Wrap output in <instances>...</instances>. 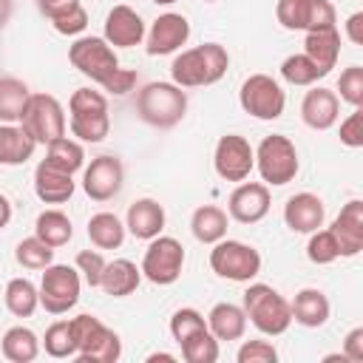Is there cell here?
Wrapping results in <instances>:
<instances>
[{"instance_id": "11", "label": "cell", "mask_w": 363, "mask_h": 363, "mask_svg": "<svg viewBox=\"0 0 363 363\" xmlns=\"http://www.w3.org/2000/svg\"><path fill=\"white\" fill-rule=\"evenodd\" d=\"M182 267H184V247L173 238V235H156L150 238L145 255H142V275L150 281V284H159V286H167V284H176L179 275H182Z\"/></svg>"}, {"instance_id": "38", "label": "cell", "mask_w": 363, "mask_h": 363, "mask_svg": "<svg viewBox=\"0 0 363 363\" xmlns=\"http://www.w3.org/2000/svg\"><path fill=\"white\" fill-rule=\"evenodd\" d=\"M281 77H284L289 85H315V82L323 79L326 74H323L306 54H289V57L281 62Z\"/></svg>"}, {"instance_id": "23", "label": "cell", "mask_w": 363, "mask_h": 363, "mask_svg": "<svg viewBox=\"0 0 363 363\" xmlns=\"http://www.w3.org/2000/svg\"><path fill=\"white\" fill-rule=\"evenodd\" d=\"M34 193L45 204H62L74 196V176L43 159L34 167Z\"/></svg>"}, {"instance_id": "37", "label": "cell", "mask_w": 363, "mask_h": 363, "mask_svg": "<svg viewBox=\"0 0 363 363\" xmlns=\"http://www.w3.org/2000/svg\"><path fill=\"white\" fill-rule=\"evenodd\" d=\"M43 346H45V354H51V357H57V360L74 357V354H77V337H74L71 320H54V323L45 329Z\"/></svg>"}, {"instance_id": "41", "label": "cell", "mask_w": 363, "mask_h": 363, "mask_svg": "<svg viewBox=\"0 0 363 363\" xmlns=\"http://www.w3.org/2000/svg\"><path fill=\"white\" fill-rule=\"evenodd\" d=\"M204 326H207V318H204L199 309H193V306H182V309H176L173 318H170V335H173L176 343H182L184 337H190L193 332H199V329H204Z\"/></svg>"}, {"instance_id": "6", "label": "cell", "mask_w": 363, "mask_h": 363, "mask_svg": "<svg viewBox=\"0 0 363 363\" xmlns=\"http://www.w3.org/2000/svg\"><path fill=\"white\" fill-rule=\"evenodd\" d=\"M255 167H258L264 184H272V187L289 184L298 176V167H301L295 142L284 133L264 136L261 145L255 147Z\"/></svg>"}, {"instance_id": "22", "label": "cell", "mask_w": 363, "mask_h": 363, "mask_svg": "<svg viewBox=\"0 0 363 363\" xmlns=\"http://www.w3.org/2000/svg\"><path fill=\"white\" fill-rule=\"evenodd\" d=\"M125 230H128L133 238H142V241L156 238V235L164 230V207H162L156 199H136V201L128 207Z\"/></svg>"}, {"instance_id": "34", "label": "cell", "mask_w": 363, "mask_h": 363, "mask_svg": "<svg viewBox=\"0 0 363 363\" xmlns=\"http://www.w3.org/2000/svg\"><path fill=\"white\" fill-rule=\"evenodd\" d=\"M88 238L96 250H116L125 241V224L113 213H96L88 218Z\"/></svg>"}, {"instance_id": "17", "label": "cell", "mask_w": 363, "mask_h": 363, "mask_svg": "<svg viewBox=\"0 0 363 363\" xmlns=\"http://www.w3.org/2000/svg\"><path fill=\"white\" fill-rule=\"evenodd\" d=\"M187 37H190V23L184 14H176V11L159 14L147 31V54L150 57L173 54L187 43Z\"/></svg>"}, {"instance_id": "49", "label": "cell", "mask_w": 363, "mask_h": 363, "mask_svg": "<svg viewBox=\"0 0 363 363\" xmlns=\"http://www.w3.org/2000/svg\"><path fill=\"white\" fill-rule=\"evenodd\" d=\"M77 6H82V3H79V0H37L40 14H45L48 20H57V17L68 14V11L77 9Z\"/></svg>"}, {"instance_id": "4", "label": "cell", "mask_w": 363, "mask_h": 363, "mask_svg": "<svg viewBox=\"0 0 363 363\" xmlns=\"http://www.w3.org/2000/svg\"><path fill=\"white\" fill-rule=\"evenodd\" d=\"M68 116H71V136L79 142L96 145L108 136L111 130V116H108V99L99 91L91 88H77L68 99Z\"/></svg>"}, {"instance_id": "47", "label": "cell", "mask_w": 363, "mask_h": 363, "mask_svg": "<svg viewBox=\"0 0 363 363\" xmlns=\"http://www.w3.org/2000/svg\"><path fill=\"white\" fill-rule=\"evenodd\" d=\"M54 23V28L60 31V34H79V31H85V26H88V11L82 9V6H77V9H71L68 14H62V17H57V20H51Z\"/></svg>"}, {"instance_id": "33", "label": "cell", "mask_w": 363, "mask_h": 363, "mask_svg": "<svg viewBox=\"0 0 363 363\" xmlns=\"http://www.w3.org/2000/svg\"><path fill=\"white\" fill-rule=\"evenodd\" d=\"M3 298H6V309L14 318H31L40 306V289L28 278H11L6 284Z\"/></svg>"}, {"instance_id": "43", "label": "cell", "mask_w": 363, "mask_h": 363, "mask_svg": "<svg viewBox=\"0 0 363 363\" xmlns=\"http://www.w3.org/2000/svg\"><path fill=\"white\" fill-rule=\"evenodd\" d=\"M105 264H108V261H105L96 250H79L77 258H74V267H77V272L85 278L88 286H99V278H102Z\"/></svg>"}, {"instance_id": "36", "label": "cell", "mask_w": 363, "mask_h": 363, "mask_svg": "<svg viewBox=\"0 0 363 363\" xmlns=\"http://www.w3.org/2000/svg\"><path fill=\"white\" fill-rule=\"evenodd\" d=\"M179 346H182V357L187 363H216L218 360V340L213 337V332L207 326L193 332L190 337H184Z\"/></svg>"}, {"instance_id": "25", "label": "cell", "mask_w": 363, "mask_h": 363, "mask_svg": "<svg viewBox=\"0 0 363 363\" xmlns=\"http://www.w3.org/2000/svg\"><path fill=\"white\" fill-rule=\"evenodd\" d=\"M139 281H142V269L128 258H116V261L105 264L102 278H99V289L111 298H125V295L136 292Z\"/></svg>"}, {"instance_id": "13", "label": "cell", "mask_w": 363, "mask_h": 363, "mask_svg": "<svg viewBox=\"0 0 363 363\" xmlns=\"http://www.w3.org/2000/svg\"><path fill=\"white\" fill-rule=\"evenodd\" d=\"M275 17L289 31H318L335 26V6L329 0H278Z\"/></svg>"}, {"instance_id": "5", "label": "cell", "mask_w": 363, "mask_h": 363, "mask_svg": "<svg viewBox=\"0 0 363 363\" xmlns=\"http://www.w3.org/2000/svg\"><path fill=\"white\" fill-rule=\"evenodd\" d=\"M71 329L77 337V360L79 363H116L122 357V340L113 329H108L96 315L71 318Z\"/></svg>"}, {"instance_id": "1", "label": "cell", "mask_w": 363, "mask_h": 363, "mask_svg": "<svg viewBox=\"0 0 363 363\" xmlns=\"http://www.w3.org/2000/svg\"><path fill=\"white\" fill-rule=\"evenodd\" d=\"M227 65H230V54L224 45L201 43L196 48L176 54L170 65V77L179 88H201V85L218 82L227 74Z\"/></svg>"}, {"instance_id": "39", "label": "cell", "mask_w": 363, "mask_h": 363, "mask_svg": "<svg viewBox=\"0 0 363 363\" xmlns=\"http://www.w3.org/2000/svg\"><path fill=\"white\" fill-rule=\"evenodd\" d=\"M14 258L23 269H45L48 264H54V247H48L37 235H31V238H23L17 244Z\"/></svg>"}, {"instance_id": "20", "label": "cell", "mask_w": 363, "mask_h": 363, "mask_svg": "<svg viewBox=\"0 0 363 363\" xmlns=\"http://www.w3.org/2000/svg\"><path fill=\"white\" fill-rule=\"evenodd\" d=\"M323 218H326V207L315 193H295L284 204V221L292 233L309 235L318 227H323Z\"/></svg>"}, {"instance_id": "18", "label": "cell", "mask_w": 363, "mask_h": 363, "mask_svg": "<svg viewBox=\"0 0 363 363\" xmlns=\"http://www.w3.org/2000/svg\"><path fill=\"white\" fill-rule=\"evenodd\" d=\"M105 40L113 48H133L145 40V20L130 6L119 3L105 17Z\"/></svg>"}, {"instance_id": "27", "label": "cell", "mask_w": 363, "mask_h": 363, "mask_svg": "<svg viewBox=\"0 0 363 363\" xmlns=\"http://www.w3.org/2000/svg\"><path fill=\"white\" fill-rule=\"evenodd\" d=\"M207 329L213 332L216 340H241L247 332V315L241 306L221 301L210 309L207 315Z\"/></svg>"}, {"instance_id": "46", "label": "cell", "mask_w": 363, "mask_h": 363, "mask_svg": "<svg viewBox=\"0 0 363 363\" xmlns=\"http://www.w3.org/2000/svg\"><path fill=\"white\" fill-rule=\"evenodd\" d=\"M136 79H139L136 71H130V68H116V71L102 82V88H105L108 94H113V96H125V94L133 91Z\"/></svg>"}, {"instance_id": "32", "label": "cell", "mask_w": 363, "mask_h": 363, "mask_svg": "<svg viewBox=\"0 0 363 363\" xmlns=\"http://www.w3.org/2000/svg\"><path fill=\"white\" fill-rule=\"evenodd\" d=\"M34 235L57 250V247H65L71 241L74 227H71V218L62 210H43L34 221Z\"/></svg>"}, {"instance_id": "14", "label": "cell", "mask_w": 363, "mask_h": 363, "mask_svg": "<svg viewBox=\"0 0 363 363\" xmlns=\"http://www.w3.org/2000/svg\"><path fill=\"white\" fill-rule=\"evenodd\" d=\"M213 167L224 182H244L255 167V150L244 136L227 133L216 142Z\"/></svg>"}, {"instance_id": "53", "label": "cell", "mask_w": 363, "mask_h": 363, "mask_svg": "<svg viewBox=\"0 0 363 363\" xmlns=\"http://www.w3.org/2000/svg\"><path fill=\"white\" fill-rule=\"evenodd\" d=\"M153 360H167V363H173L176 357H173V354H167V352H156V354H150V357H147V363H153Z\"/></svg>"}, {"instance_id": "3", "label": "cell", "mask_w": 363, "mask_h": 363, "mask_svg": "<svg viewBox=\"0 0 363 363\" xmlns=\"http://www.w3.org/2000/svg\"><path fill=\"white\" fill-rule=\"evenodd\" d=\"M244 315L247 320L261 332V335H284L292 323V312H289V301L272 289L269 284H250L244 289Z\"/></svg>"}, {"instance_id": "7", "label": "cell", "mask_w": 363, "mask_h": 363, "mask_svg": "<svg viewBox=\"0 0 363 363\" xmlns=\"http://www.w3.org/2000/svg\"><path fill=\"white\" fill-rule=\"evenodd\" d=\"M210 269L218 278H227L235 284H250L261 272V252L244 241L221 238L210 250Z\"/></svg>"}, {"instance_id": "26", "label": "cell", "mask_w": 363, "mask_h": 363, "mask_svg": "<svg viewBox=\"0 0 363 363\" xmlns=\"http://www.w3.org/2000/svg\"><path fill=\"white\" fill-rule=\"evenodd\" d=\"M303 54H306L323 74H329V71L337 65V57H340V34H337V28L332 26V28L306 31Z\"/></svg>"}, {"instance_id": "2", "label": "cell", "mask_w": 363, "mask_h": 363, "mask_svg": "<svg viewBox=\"0 0 363 363\" xmlns=\"http://www.w3.org/2000/svg\"><path fill=\"white\" fill-rule=\"evenodd\" d=\"M136 113L150 128L167 130L187 113V94L176 82H147L136 94Z\"/></svg>"}, {"instance_id": "9", "label": "cell", "mask_w": 363, "mask_h": 363, "mask_svg": "<svg viewBox=\"0 0 363 363\" xmlns=\"http://www.w3.org/2000/svg\"><path fill=\"white\" fill-rule=\"evenodd\" d=\"M17 125H23V130L37 145H48L57 136H65V111H62L57 96H51V94H31Z\"/></svg>"}, {"instance_id": "31", "label": "cell", "mask_w": 363, "mask_h": 363, "mask_svg": "<svg viewBox=\"0 0 363 363\" xmlns=\"http://www.w3.org/2000/svg\"><path fill=\"white\" fill-rule=\"evenodd\" d=\"M31 91L23 79L17 77H0V122L6 125H17L23 111H26V102H28Z\"/></svg>"}, {"instance_id": "8", "label": "cell", "mask_w": 363, "mask_h": 363, "mask_svg": "<svg viewBox=\"0 0 363 363\" xmlns=\"http://www.w3.org/2000/svg\"><path fill=\"white\" fill-rule=\"evenodd\" d=\"M40 306L51 315H65L77 306L82 292V275L68 264H48L40 281Z\"/></svg>"}, {"instance_id": "35", "label": "cell", "mask_w": 363, "mask_h": 363, "mask_svg": "<svg viewBox=\"0 0 363 363\" xmlns=\"http://www.w3.org/2000/svg\"><path fill=\"white\" fill-rule=\"evenodd\" d=\"M48 150H45V162L48 164H54V167H60V170H65V173H77V170H82V164H85V150H82V145L77 142V139H68V136H57L54 142H48L45 145Z\"/></svg>"}, {"instance_id": "52", "label": "cell", "mask_w": 363, "mask_h": 363, "mask_svg": "<svg viewBox=\"0 0 363 363\" xmlns=\"http://www.w3.org/2000/svg\"><path fill=\"white\" fill-rule=\"evenodd\" d=\"M11 11H14V6H11V0H0V28L11 20Z\"/></svg>"}, {"instance_id": "15", "label": "cell", "mask_w": 363, "mask_h": 363, "mask_svg": "<svg viewBox=\"0 0 363 363\" xmlns=\"http://www.w3.org/2000/svg\"><path fill=\"white\" fill-rule=\"evenodd\" d=\"M122 182H125V167L116 156L105 153V156H96L91 159V164L85 167L82 173V190L88 199L94 201H108L113 199L119 190H122Z\"/></svg>"}, {"instance_id": "28", "label": "cell", "mask_w": 363, "mask_h": 363, "mask_svg": "<svg viewBox=\"0 0 363 363\" xmlns=\"http://www.w3.org/2000/svg\"><path fill=\"white\" fill-rule=\"evenodd\" d=\"M37 142L23 130V125H6L0 122V164L14 167L26 164L34 156Z\"/></svg>"}, {"instance_id": "21", "label": "cell", "mask_w": 363, "mask_h": 363, "mask_svg": "<svg viewBox=\"0 0 363 363\" xmlns=\"http://www.w3.org/2000/svg\"><path fill=\"white\" fill-rule=\"evenodd\" d=\"M340 116V99L335 91L329 88H312L306 91L303 102H301V119L303 125H309L312 130H329Z\"/></svg>"}, {"instance_id": "29", "label": "cell", "mask_w": 363, "mask_h": 363, "mask_svg": "<svg viewBox=\"0 0 363 363\" xmlns=\"http://www.w3.org/2000/svg\"><path fill=\"white\" fill-rule=\"evenodd\" d=\"M227 213L216 204H204V207H196L193 216H190V230H193V238L201 241V244H216L227 235Z\"/></svg>"}, {"instance_id": "16", "label": "cell", "mask_w": 363, "mask_h": 363, "mask_svg": "<svg viewBox=\"0 0 363 363\" xmlns=\"http://www.w3.org/2000/svg\"><path fill=\"white\" fill-rule=\"evenodd\" d=\"M227 213L238 224H258L269 213V187L264 182H241L227 199Z\"/></svg>"}, {"instance_id": "40", "label": "cell", "mask_w": 363, "mask_h": 363, "mask_svg": "<svg viewBox=\"0 0 363 363\" xmlns=\"http://www.w3.org/2000/svg\"><path fill=\"white\" fill-rule=\"evenodd\" d=\"M306 258H309L312 264H318V267L332 264V261H337V258H340V250H337V241H335L332 230H320V227H318L315 233H309Z\"/></svg>"}, {"instance_id": "50", "label": "cell", "mask_w": 363, "mask_h": 363, "mask_svg": "<svg viewBox=\"0 0 363 363\" xmlns=\"http://www.w3.org/2000/svg\"><path fill=\"white\" fill-rule=\"evenodd\" d=\"M346 37H349L354 45L363 43V11H354V14L346 20Z\"/></svg>"}, {"instance_id": "54", "label": "cell", "mask_w": 363, "mask_h": 363, "mask_svg": "<svg viewBox=\"0 0 363 363\" xmlns=\"http://www.w3.org/2000/svg\"><path fill=\"white\" fill-rule=\"evenodd\" d=\"M150 3H156V6H170V3H176V0H150Z\"/></svg>"}, {"instance_id": "10", "label": "cell", "mask_w": 363, "mask_h": 363, "mask_svg": "<svg viewBox=\"0 0 363 363\" xmlns=\"http://www.w3.org/2000/svg\"><path fill=\"white\" fill-rule=\"evenodd\" d=\"M238 102H241L244 113H250L255 119H264V122H272V119H278L284 113L286 94L269 74H250L241 82Z\"/></svg>"}, {"instance_id": "24", "label": "cell", "mask_w": 363, "mask_h": 363, "mask_svg": "<svg viewBox=\"0 0 363 363\" xmlns=\"http://www.w3.org/2000/svg\"><path fill=\"white\" fill-rule=\"evenodd\" d=\"M289 312H292V320H295V323H301V326H306V329H318V326H323V323L329 320L332 306H329V298H326L320 289L306 286V289H301V292L292 298Z\"/></svg>"}, {"instance_id": "48", "label": "cell", "mask_w": 363, "mask_h": 363, "mask_svg": "<svg viewBox=\"0 0 363 363\" xmlns=\"http://www.w3.org/2000/svg\"><path fill=\"white\" fill-rule=\"evenodd\" d=\"M343 357L352 360V363H360L363 360V326H354L346 340H343Z\"/></svg>"}, {"instance_id": "42", "label": "cell", "mask_w": 363, "mask_h": 363, "mask_svg": "<svg viewBox=\"0 0 363 363\" xmlns=\"http://www.w3.org/2000/svg\"><path fill=\"white\" fill-rule=\"evenodd\" d=\"M337 91H340L343 102H349L352 108H360L363 105V68L349 65L337 79Z\"/></svg>"}, {"instance_id": "45", "label": "cell", "mask_w": 363, "mask_h": 363, "mask_svg": "<svg viewBox=\"0 0 363 363\" xmlns=\"http://www.w3.org/2000/svg\"><path fill=\"white\" fill-rule=\"evenodd\" d=\"M340 142L346 147H363V111L360 108H354L340 122Z\"/></svg>"}, {"instance_id": "51", "label": "cell", "mask_w": 363, "mask_h": 363, "mask_svg": "<svg viewBox=\"0 0 363 363\" xmlns=\"http://www.w3.org/2000/svg\"><path fill=\"white\" fill-rule=\"evenodd\" d=\"M9 221H11V201L0 193V230L9 227Z\"/></svg>"}, {"instance_id": "19", "label": "cell", "mask_w": 363, "mask_h": 363, "mask_svg": "<svg viewBox=\"0 0 363 363\" xmlns=\"http://www.w3.org/2000/svg\"><path fill=\"white\" fill-rule=\"evenodd\" d=\"M329 230H332V235H335V241H337L340 258L357 255V252L363 250V201H360V199L346 201Z\"/></svg>"}, {"instance_id": "30", "label": "cell", "mask_w": 363, "mask_h": 363, "mask_svg": "<svg viewBox=\"0 0 363 363\" xmlns=\"http://www.w3.org/2000/svg\"><path fill=\"white\" fill-rule=\"evenodd\" d=\"M0 352L11 363H31L40 354V337L28 326H11L0 340Z\"/></svg>"}, {"instance_id": "55", "label": "cell", "mask_w": 363, "mask_h": 363, "mask_svg": "<svg viewBox=\"0 0 363 363\" xmlns=\"http://www.w3.org/2000/svg\"><path fill=\"white\" fill-rule=\"evenodd\" d=\"M204 3H216V0H204Z\"/></svg>"}, {"instance_id": "44", "label": "cell", "mask_w": 363, "mask_h": 363, "mask_svg": "<svg viewBox=\"0 0 363 363\" xmlns=\"http://www.w3.org/2000/svg\"><path fill=\"white\" fill-rule=\"evenodd\" d=\"M278 352L269 340H247L238 349V363H275Z\"/></svg>"}, {"instance_id": "12", "label": "cell", "mask_w": 363, "mask_h": 363, "mask_svg": "<svg viewBox=\"0 0 363 363\" xmlns=\"http://www.w3.org/2000/svg\"><path fill=\"white\" fill-rule=\"evenodd\" d=\"M68 60L82 77H88L99 85L119 68L116 51H113V45H108L105 37H79V40H74V45L68 48Z\"/></svg>"}]
</instances>
